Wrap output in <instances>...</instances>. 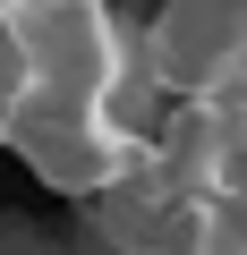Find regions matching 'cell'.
Instances as JSON below:
<instances>
[{
    "mask_svg": "<svg viewBox=\"0 0 247 255\" xmlns=\"http://www.w3.org/2000/svg\"><path fill=\"white\" fill-rule=\"evenodd\" d=\"M0 255H68L51 230H26V221H0Z\"/></svg>",
    "mask_w": 247,
    "mask_h": 255,
    "instance_id": "3",
    "label": "cell"
},
{
    "mask_svg": "<svg viewBox=\"0 0 247 255\" xmlns=\"http://www.w3.org/2000/svg\"><path fill=\"white\" fill-rule=\"evenodd\" d=\"M145 68L162 102L247 94V0H162L145 26Z\"/></svg>",
    "mask_w": 247,
    "mask_h": 255,
    "instance_id": "1",
    "label": "cell"
},
{
    "mask_svg": "<svg viewBox=\"0 0 247 255\" xmlns=\"http://www.w3.org/2000/svg\"><path fill=\"white\" fill-rule=\"evenodd\" d=\"M26 85H34V17L0 9V153H9V128L26 111Z\"/></svg>",
    "mask_w": 247,
    "mask_h": 255,
    "instance_id": "2",
    "label": "cell"
}]
</instances>
